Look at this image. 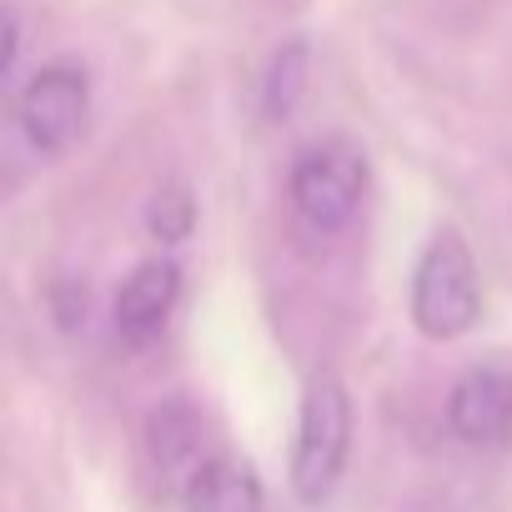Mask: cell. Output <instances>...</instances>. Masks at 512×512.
I'll list each match as a JSON object with an SVG mask.
<instances>
[{"label":"cell","mask_w":512,"mask_h":512,"mask_svg":"<svg viewBox=\"0 0 512 512\" xmlns=\"http://www.w3.org/2000/svg\"><path fill=\"white\" fill-rule=\"evenodd\" d=\"M352 447V397L332 372H317L302 397L297 447H292V487L307 507H322L337 492Z\"/></svg>","instance_id":"cell-1"},{"label":"cell","mask_w":512,"mask_h":512,"mask_svg":"<svg viewBox=\"0 0 512 512\" xmlns=\"http://www.w3.org/2000/svg\"><path fill=\"white\" fill-rule=\"evenodd\" d=\"M477 312H482V287L472 251L457 231H437L412 272V322L422 337L452 342L477 322Z\"/></svg>","instance_id":"cell-2"},{"label":"cell","mask_w":512,"mask_h":512,"mask_svg":"<svg viewBox=\"0 0 512 512\" xmlns=\"http://www.w3.org/2000/svg\"><path fill=\"white\" fill-rule=\"evenodd\" d=\"M367 196V156L357 141L332 136L297 156L292 166V206L312 231H342Z\"/></svg>","instance_id":"cell-3"},{"label":"cell","mask_w":512,"mask_h":512,"mask_svg":"<svg viewBox=\"0 0 512 512\" xmlns=\"http://www.w3.org/2000/svg\"><path fill=\"white\" fill-rule=\"evenodd\" d=\"M16 116H21V131L36 151H66L81 141L86 131V116H91V81L81 66L71 61H56V66H41L21 101H16Z\"/></svg>","instance_id":"cell-4"},{"label":"cell","mask_w":512,"mask_h":512,"mask_svg":"<svg viewBox=\"0 0 512 512\" xmlns=\"http://www.w3.org/2000/svg\"><path fill=\"white\" fill-rule=\"evenodd\" d=\"M447 422L467 447H502L512 437V372L487 362L452 382Z\"/></svg>","instance_id":"cell-5"},{"label":"cell","mask_w":512,"mask_h":512,"mask_svg":"<svg viewBox=\"0 0 512 512\" xmlns=\"http://www.w3.org/2000/svg\"><path fill=\"white\" fill-rule=\"evenodd\" d=\"M146 447H151V467H156L176 492H186L191 477L216 457V452L206 447V427H201L196 407L181 402V397L161 402V407L146 417Z\"/></svg>","instance_id":"cell-6"},{"label":"cell","mask_w":512,"mask_h":512,"mask_svg":"<svg viewBox=\"0 0 512 512\" xmlns=\"http://www.w3.org/2000/svg\"><path fill=\"white\" fill-rule=\"evenodd\" d=\"M176 297H181L176 262H161V256L156 262H141L116 292V332H121V342H131V347L156 342L161 327L176 312Z\"/></svg>","instance_id":"cell-7"},{"label":"cell","mask_w":512,"mask_h":512,"mask_svg":"<svg viewBox=\"0 0 512 512\" xmlns=\"http://www.w3.org/2000/svg\"><path fill=\"white\" fill-rule=\"evenodd\" d=\"M186 512H267V497H262V482L256 472L226 452H216L196 477L191 487L181 492Z\"/></svg>","instance_id":"cell-8"},{"label":"cell","mask_w":512,"mask_h":512,"mask_svg":"<svg viewBox=\"0 0 512 512\" xmlns=\"http://www.w3.org/2000/svg\"><path fill=\"white\" fill-rule=\"evenodd\" d=\"M302 91H307V46L292 41V46L277 51V61H272V71H267V111H272L277 121H287V116L297 111Z\"/></svg>","instance_id":"cell-9"},{"label":"cell","mask_w":512,"mask_h":512,"mask_svg":"<svg viewBox=\"0 0 512 512\" xmlns=\"http://www.w3.org/2000/svg\"><path fill=\"white\" fill-rule=\"evenodd\" d=\"M151 231L156 236H166V241H176V236H186L191 231V196L181 191V186H166V191H156V201H151Z\"/></svg>","instance_id":"cell-10"}]
</instances>
